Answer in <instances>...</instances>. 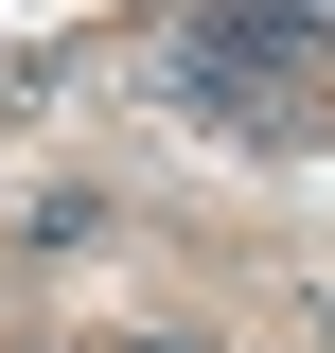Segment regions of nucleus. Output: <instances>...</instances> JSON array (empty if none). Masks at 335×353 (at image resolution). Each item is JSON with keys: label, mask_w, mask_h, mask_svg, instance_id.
Returning <instances> with one entry per match:
<instances>
[{"label": "nucleus", "mask_w": 335, "mask_h": 353, "mask_svg": "<svg viewBox=\"0 0 335 353\" xmlns=\"http://www.w3.org/2000/svg\"><path fill=\"white\" fill-rule=\"evenodd\" d=\"M318 353H335V318H318Z\"/></svg>", "instance_id": "nucleus-1"}]
</instances>
